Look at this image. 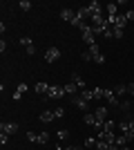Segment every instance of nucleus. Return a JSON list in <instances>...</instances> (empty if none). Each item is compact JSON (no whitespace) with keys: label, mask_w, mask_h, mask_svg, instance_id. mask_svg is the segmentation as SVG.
Listing matches in <instances>:
<instances>
[{"label":"nucleus","mask_w":134,"mask_h":150,"mask_svg":"<svg viewBox=\"0 0 134 150\" xmlns=\"http://www.w3.org/2000/svg\"><path fill=\"white\" fill-rule=\"evenodd\" d=\"M69 101H72V105L78 108L81 112H87V110H89V101L81 99V94H74V96H69Z\"/></svg>","instance_id":"1"},{"label":"nucleus","mask_w":134,"mask_h":150,"mask_svg":"<svg viewBox=\"0 0 134 150\" xmlns=\"http://www.w3.org/2000/svg\"><path fill=\"white\" fill-rule=\"evenodd\" d=\"M94 29H92V25H85L83 29H81V38H83V43H87V45H94Z\"/></svg>","instance_id":"2"},{"label":"nucleus","mask_w":134,"mask_h":150,"mask_svg":"<svg viewBox=\"0 0 134 150\" xmlns=\"http://www.w3.org/2000/svg\"><path fill=\"white\" fill-rule=\"evenodd\" d=\"M60 96H65V88L63 85H49V92H47L45 99H60Z\"/></svg>","instance_id":"3"},{"label":"nucleus","mask_w":134,"mask_h":150,"mask_svg":"<svg viewBox=\"0 0 134 150\" xmlns=\"http://www.w3.org/2000/svg\"><path fill=\"white\" fill-rule=\"evenodd\" d=\"M87 11H89V18H92V16H98V13H105V11H103V5L98 2V0H92V2H89Z\"/></svg>","instance_id":"4"},{"label":"nucleus","mask_w":134,"mask_h":150,"mask_svg":"<svg viewBox=\"0 0 134 150\" xmlns=\"http://www.w3.org/2000/svg\"><path fill=\"white\" fill-rule=\"evenodd\" d=\"M60 58V50L58 47H47V52H45V61L47 63H54Z\"/></svg>","instance_id":"5"},{"label":"nucleus","mask_w":134,"mask_h":150,"mask_svg":"<svg viewBox=\"0 0 134 150\" xmlns=\"http://www.w3.org/2000/svg\"><path fill=\"white\" fill-rule=\"evenodd\" d=\"M107 114H109V108L107 105H101V108H96V110H94L96 121H107Z\"/></svg>","instance_id":"6"},{"label":"nucleus","mask_w":134,"mask_h":150,"mask_svg":"<svg viewBox=\"0 0 134 150\" xmlns=\"http://www.w3.org/2000/svg\"><path fill=\"white\" fill-rule=\"evenodd\" d=\"M74 18H76V11H74V9H69V7L60 9V20H65V23H72Z\"/></svg>","instance_id":"7"},{"label":"nucleus","mask_w":134,"mask_h":150,"mask_svg":"<svg viewBox=\"0 0 134 150\" xmlns=\"http://www.w3.org/2000/svg\"><path fill=\"white\" fill-rule=\"evenodd\" d=\"M0 130L7 132V134H13V132H18V130H20V125L16 123V121H9V123H2V125H0Z\"/></svg>","instance_id":"8"},{"label":"nucleus","mask_w":134,"mask_h":150,"mask_svg":"<svg viewBox=\"0 0 134 150\" xmlns=\"http://www.w3.org/2000/svg\"><path fill=\"white\" fill-rule=\"evenodd\" d=\"M103 96L107 99V105H121V101H119V96L114 94V90H105Z\"/></svg>","instance_id":"9"},{"label":"nucleus","mask_w":134,"mask_h":150,"mask_svg":"<svg viewBox=\"0 0 134 150\" xmlns=\"http://www.w3.org/2000/svg\"><path fill=\"white\" fill-rule=\"evenodd\" d=\"M54 119H56L54 110H43V112H40V121H43V123H51Z\"/></svg>","instance_id":"10"},{"label":"nucleus","mask_w":134,"mask_h":150,"mask_svg":"<svg viewBox=\"0 0 134 150\" xmlns=\"http://www.w3.org/2000/svg\"><path fill=\"white\" fill-rule=\"evenodd\" d=\"M34 90H36L38 94H43V96H47V92H49V83L40 81V83H36V85H34Z\"/></svg>","instance_id":"11"},{"label":"nucleus","mask_w":134,"mask_h":150,"mask_svg":"<svg viewBox=\"0 0 134 150\" xmlns=\"http://www.w3.org/2000/svg\"><path fill=\"white\" fill-rule=\"evenodd\" d=\"M105 16H119V5H116V2L105 5Z\"/></svg>","instance_id":"12"},{"label":"nucleus","mask_w":134,"mask_h":150,"mask_svg":"<svg viewBox=\"0 0 134 150\" xmlns=\"http://www.w3.org/2000/svg\"><path fill=\"white\" fill-rule=\"evenodd\" d=\"M25 92H27V85H25V83H20L18 88H16V92H13V96H11V99H13V101H20Z\"/></svg>","instance_id":"13"},{"label":"nucleus","mask_w":134,"mask_h":150,"mask_svg":"<svg viewBox=\"0 0 134 150\" xmlns=\"http://www.w3.org/2000/svg\"><path fill=\"white\" fill-rule=\"evenodd\" d=\"M63 88H65V94H69V96H74V94H76V88H78V85H76V83H65V85H63Z\"/></svg>","instance_id":"14"},{"label":"nucleus","mask_w":134,"mask_h":150,"mask_svg":"<svg viewBox=\"0 0 134 150\" xmlns=\"http://www.w3.org/2000/svg\"><path fill=\"white\" fill-rule=\"evenodd\" d=\"M114 94H116V96H123V94H128V85H125V83H119V85L114 88Z\"/></svg>","instance_id":"15"},{"label":"nucleus","mask_w":134,"mask_h":150,"mask_svg":"<svg viewBox=\"0 0 134 150\" xmlns=\"http://www.w3.org/2000/svg\"><path fill=\"white\" fill-rule=\"evenodd\" d=\"M81 99H85V101H94V92H92V90H81Z\"/></svg>","instance_id":"16"},{"label":"nucleus","mask_w":134,"mask_h":150,"mask_svg":"<svg viewBox=\"0 0 134 150\" xmlns=\"http://www.w3.org/2000/svg\"><path fill=\"white\" fill-rule=\"evenodd\" d=\"M83 121H85L87 125H94V123H96V117H94V112H85Z\"/></svg>","instance_id":"17"},{"label":"nucleus","mask_w":134,"mask_h":150,"mask_svg":"<svg viewBox=\"0 0 134 150\" xmlns=\"http://www.w3.org/2000/svg\"><path fill=\"white\" fill-rule=\"evenodd\" d=\"M119 148H123V146H128V137L125 134H116V141H114Z\"/></svg>","instance_id":"18"},{"label":"nucleus","mask_w":134,"mask_h":150,"mask_svg":"<svg viewBox=\"0 0 134 150\" xmlns=\"http://www.w3.org/2000/svg\"><path fill=\"white\" fill-rule=\"evenodd\" d=\"M72 83H76V85H78L81 90H85V79H81L78 74H74V76H72Z\"/></svg>","instance_id":"19"},{"label":"nucleus","mask_w":134,"mask_h":150,"mask_svg":"<svg viewBox=\"0 0 134 150\" xmlns=\"http://www.w3.org/2000/svg\"><path fill=\"white\" fill-rule=\"evenodd\" d=\"M114 128H116V123L114 121H105V123H103V132H114Z\"/></svg>","instance_id":"20"},{"label":"nucleus","mask_w":134,"mask_h":150,"mask_svg":"<svg viewBox=\"0 0 134 150\" xmlns=\"http://www.w3.org/2000/svg\"><path fill=\"white\" fill-rule=\"evenodd\" d=\"M119 130H121V134H125V132L130 130V119H123L121 123H119Z\"/></svg>","instance_id":"21"},{"label":"nucleus","mask_w":134,"mask_h":150,"mask_svg":"<svg viewBox=\"0 0 134 150\" xmlns=\"http://www.w3.org/2000/svg\"><path fill=\"white\" fill-rule=\"evenodd\" d=\"M87 52H89V54H92V61H94V56H96V54H101V50H98V43L89 45V47H87Z\"/></svg>","instance_id":"22"},{"label":"nucleus","mask_w":134,"mask_h":150,"mask_svg":"<svg viewBox=\"0 0 134 150\" xmlns=\"http://www.w3.org/2000/svg\"><path fill=\"white\" fill-rule=\"evenodd\" d=\"M18 7L22 9V11H29L34 5H32V0H20V5H18Z\"/></svg>","instance_id":"23"},{"label":"nucleus","mask_w":134,"mask_h":150,"mask_svg":"<svg viewBox=\"0 0 134 150\" xmlns=\"http://www.w3.org/2000/svg\"><path fill=\"white\" fill-rule=\"evenodd\" d=\"M20 45H22V47L27 50V47H32V45H34V40H32L29 36H22V38H20Z\"/></svg>","instance_id":"24"},{"label":"nucleus","mask_w":134,"mask_h":150,"mask_svg":"<svg viewBox=\"0 0 134 150\" xmlns=\"http://www.w3.org/2000/svg\"><path fill=\"white\" fill-rule=\"evenodd\" d=\"M96 141H98V137H87V139H85V148H92V146H96Z\"/></svg>","instance_id":"25"},{"label":"nucleus","mask_w":134,"mask_h":150,"mask_svg":"<svg viewBox=\"0 0 134 150\" xmlns=\"http://www.w3.org/2000/svg\"><path fill=\"white\" fill-rule=\"evenodd\" d=\"M92 92H94V101H96V99H103V94H105V90H103V88H94Z\"/></svg>","instance_id":"26"},{"label":"nucleus","mask_w":134,"mask_h":150,"mask_svg":"<svg viewBox=\"0 0 134 150\" xmlns=\"http://www.w3.org/2000/svg\"><path fill=\"white\" fill-rule=\"evenodd\" d=\"M47 141H49V134H47V132H40L38 134V144L43 146V144H47Z\"/></svg>","instance_id":"27"},{"label":"nucleus","mask_w":134,"mask_h":150,"mask_svg":"<svg viewBox=\"0 0 134 150\" xmlns=\"http://www.w3.org/2000/svg\"><path fill=\"white\" fill-rule=\"evenodd\" d=\"M56 134H58V139H60V141H65V139H69V130H58Z\"/></svg>","instance_id":"28"},{"label":"nucleus","mask_w":134,"mask_h":150,"mask_svg":"<svg viewBox=\"0 0 134 150\" xmlns=\"http://www.w3.org/2000/svg\"><path fill=\"white\" fill-rule=\"evenodd\" d=\"M27 139H29L32 144H38V134H36V132H27Z\"/></svg>","instance_id":"29"},{"label":"nucleus","mask_w":134,"mask_h":150,"mask_svg":"<svg viewBox=\"0 0 134 150\" xmlns=\"http://www.w3.org/2000/svg\"><path fill=\"white\" fill-rule=\"evenodd\" d=\"M125 20H128V23H134V9H128V11H125Z\"/></svg>","instance_id":"30"},{"label":"nucleus","mask_w":134,"mask_h":150,"mask_svg":"<svg viewBox=\"0 0 134 150\" xmlns=\"http://www.w3.org/2000/svg\"><path fill=\"white\" fill-rule=\"evenodd\" d=\"M0 144H2V146L9 144V134H7V132H0Z\"/></svg>","instance_id":"31"},{"label":"nucleus","mask_w":134,"mask_h":150,"mask_svg":"<svg viewBox=\"0 0 134 150\" xmlns=\"http://www.w3.org/2000/svg\"><path fill=\"white\" fill-rule=\"evenodd\" d=\"M94 63H96V65H103V63H105V56H103V54H96V56H94Z\"/></svg>","instance_id":"32"},{"label":"nucleus","mask_w":134,"mask_h":150,"mask_svg":"<svg viewBox=\"0 0 134 150\" xmlns=\"http://www.w3.org/2000/svg\"><path fill=\"white\" fill-rule=\"evenodd\" d=\"M54 114H56V119H63V117H65V110H63V108H56Z\"/></svg>","instance_id":"33"},{"label":"nucleus","mask_w":134,"mask_h":150,"mask_svg":"<svg viewBox=\"0 0 134 150\" xmlns=\"http://www.w3.org/2000/svg\"><path fill=\"white\" fill-rule=\"evenodd\" d=\"M119 108H121L123 112H128V110H130L132 105H130V101H121V105H119Z\"/></svg>","instance_id":"34"},{"label":"nucleus","mask_w":134,"mask_h":150,"mask_svg":"<svg viewBox=\"0 0 134 150\" xmlns=\"http://www.w3.org/2000/svg\"><path fill=\"white\" fill-rule=\"evenodd\" d=\"M36 54V45H32V47H27V56H34Z\"/></svg>","instance_id":"35"},{"label":"nucleus","mask_w":134,"mask_h":150,"mask_svg":"<svg viewBox=\"0 0 134 150\" xmlns=\"http://www.w3.org/2000/svg\"><path fill=\"white\" fill-rule=\"evenodd\" d=\"M81 58H83V61H92V54H89V52H83V54H81Z\"/></svg>","instance_id":"36"},{"label":"nucleus","mask_w":134,"mask_h":150,"mask_svg":"<svg viewBox=\"0 0 134 150\" xmlns=\"http://www.w3.org/2000/svg\"><path fill=\"white\" fill-rule=\"evenodd\" d=\"M114 38H123V29H114Z\"/></svg>","instance_id":"37"},{"label":"nucleus","mask_w":134,"mask_h":150,"mask_svg":"<svg viewBox=\"0 0 134 150\" xmlns=\"http://www.w3.org/2000/svg\"><path fill=\"white\" fill-rule=\"evenodd\" d=\"M128 94H132V96H134V83H130V85H128Z\"/></svg>","instance_id":"38"},{"label":"nucleus","mask_w":134,"mask_h":150,"mask_svg":"<svg viewBox=\"0 0 134 150\" xmlns=\"http://www.w3.org/2000/svg\"><path fill=\"white\" fill-rule=\"evenodd\" d=\"M54 150H65V148H63V146H56V148H54Z\"/></svg>","instance_id":"39"},{"label":"nucleus","mask_w":134,"mask_h":150,"mask_svg":"<svg viewBox=\"0 0 134 150\" xmlns=\"http://www.w3.org/2000/svg\"><path fill=\"white\" fill-rule=\"evenodd\" d=\"M72 148H74V150H83V148H78V146H72Z\"/></svg>","instance_id":"40"},{"label":"nucleus","mask_w":134,"mask_h":150,"mask_svg":"<svg viewBox=\"0 0 134 150\" xmlns=\"http://www.w3.org/2000/svg\"><path fill=\"white\" fill-rule=\"evenodd\" d=\"M132 144H134V137H132Z\"/></svg>","instance_id":"41"}]
</instances>
